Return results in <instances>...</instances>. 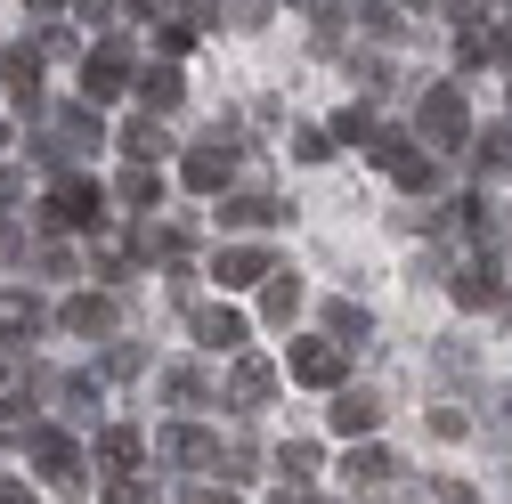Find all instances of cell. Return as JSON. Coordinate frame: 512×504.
I'll use <instances>...</instances> for the list:
<instances>
[]
</instances>
